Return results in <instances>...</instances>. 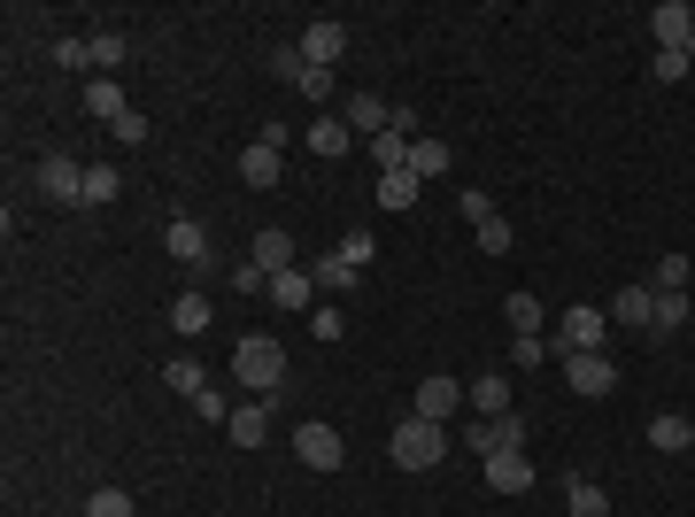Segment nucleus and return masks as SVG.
Listing matches in <instances>:
<instances>
[{"label":"nucleus","instance_id":"nucleus-12","mask_svg":"<svg viewBox=\"0 0 695 517\" xmlns=\"http://www.w3.org/2000/svg\"><path fill=\"white\" fill-rule=\"evenodd\" d=\"M39 193H47V201H85V163L47 155V163H39Z\"/></svg>","mask_w":695,"mask_h":517},{"label":"nucleus","instance_id":"nucleus-24","mask_svg":"<svg viewBox=\"0 0 695 517\" xmlns=\"http://www.w3.org/2000/svg\"><path fill=\"white\" fill-rule=\"evenodd\" d=\"M425 193V178L417 171H379V209H410Z\"/></svg>","mask_w":695,"mask_h":517},{"label":"nucleus","instance_id":"nucleus-35","mask_svg":"<svg viewBox=\"0 0 695 517\" xmlns=\"http://www.w3.org/2000/svg\"><path fill=\"white\" fill-rule=\"evenodd\" d=\"M302 70H310V62H302V39H286V47H271V78H286V85H294Z\"/></svg>","mask_w":695,"mask_h":517},{"label":"nucleus","instance_id":"nucleus-4","mask_svg":"<svg viewBox=\"0 0 695 517\" xmlns=\"http://www.w3.org/2000/svg\"><path fill=\"white\" fill-rule=\"evenodd\" d=\"M294 456H302L310 472H325V479H333V472L348 464V440L325 425V417H310V425H294Z\"/></svg>","mask_w":695,"mask_h":517},{"label":"nucleus","instance_id":"nucleus-46","mask_svg":"<svg viewBox=\"0 0 695 517\" xmlns=\"http://www.w3.org/2000/svg\"><path fill=\"white\" fill-rule=\"evenodd\" d=\"M310 333H318V341H341V333H348L341 310H318V317H310Z\"/></svg>","mask_w":695,"mask_h":517},{"label":"nucleus","instance_id":"nucleus-36","mask_svg":"<svg viewBox=\"0 0 695 517\" xmlns=\"http://www.w3.org/2000/svg\"><path fill=\"white\" fill-rule=\"evenodd\" d=\"M294 93H302V101H318V109H325V101H333V93H341V85H333V70H302V78H294Z\"/></svg>","mask_w":695,"mask_h":517},{"label":"nucleus","instance_id":"nucleus-3","mask_svg":"<svg viewBox=\"0 0 695 517\" xmlns=\"http://www.w3.org/2000/svg\"><path fill=\"white\" fill-rule=\"evenodd\" d=\"M286 148H294V140H286V124H263V132L240 148V178L271 193V185H279V171H286Z\"/></svg>","mask_w":695,"mask_h":517},{"label":"nucleus","instance_id":"nucleus-1","mask_svg":"<svg viewBox=\"0 0 695 517\" xmlns=\"http://www.w3.org/2000/svg\"><path fill=\"white\" fill-rule=\"evenodd\" d=\"M232 378H240V394L279 402V386H286V347L271 341V333H248V341L232 347Z\"/></svg>","mask_w":695,"mask_h":517},{"label":"nucleus","instance_id":"nucleus-10","mask_svg":"<svg viewBox=\"0 0 695 517\" xmlns=\"http://www.w3.org/2000/svg\"><path fill=\"white\" fill-rule=\"evenodd\" d=\"M564 386L595 402V394H611V386H618V371H611V355H564Z\"/></svg>","mask_w":695,"mask_h":517},{"label":"nucleus","instance_id":"nucleus-16","mask_svg":"<svg viewBox=\"0 0 695 517\" xmlns=\"http://www.w3.org/2000/svg\"><path fill=\"white\" fill-rule=\"evenodd\" d=\"M341 54H348V23H310V31H302V62H310V70H333Z\"/></svg>","mask_w":695,"mask_h":517},{"label":"nucleus","instance_id":"nucleus-8","mask_svg":"<svg viewBox=\"0 0 695 517\" xmlns=\"http://www.w3.org/2000/svg\"><path fill=\"white\" fill-rule=\"evenodd\" d=\"M464 409V386L456 378H417V402H410V417H425V425H449Z\"/></svg>","mask_w":695,"mask_h":517},{"label":"nucleus","instance_id":"nucleus-21","mask_svg":"<svg viewBox=\"0 0 695 517\" xmlns=\"http://www.w3.org/2000/svg\"><path fill=\"white\" fill-rule=\"evenodd\" d=\"M649 448H657V456H688V448H695V425H688V417H673V409H665V417L649 425Z\"/></svg>","mask_w":695,"mask_h":517},{"label":"nucleus","instance_id":"nucleus-11","mask_svg":"<svg viewBox=\"0 0 695 517\" xmlns=\"http://www.w3.org/2000/svg\"><path fill=\"white\" fill-rule=\"evenodd\" d=\"M302 148H310V155H318V163H341V155H355V148H363V140H355V132H348L341 116H318V124H310V132H302Z\"/></svg>","mask_w":695,"mask_h":517},{"label":"nucleus","instance_id":"nucleus-22","mask_svg":"<svg viewBox=\"0 0 695 517\" xmlns=\"http://www.w3.org/2000/svg\"><path fill=\"white\" fill-rule=\"evenodd\" d=\"M163 386L185 394V402H201V394H209V371H201L193 355H171V363H163Z\"/></svg>","mask_w":695,"mask_h":517},{"label":"nucleus","instance_id":"nucleus-6","mask_svg":"<svg viewBox=\"0 0 695 517\" xmlns=\"http://www.w3.org/2000/svg\"><path fill=\"white\" fill-rule=\"evenodd\" d=\"M464 448L487 464V456H503V448H525V417L511 409V417H472L464 425Z\"/></svg>","mask_w":695,"mask_h":517},{"label":"nucleus","instance_id":"nucleus-47","mask_svg":"<svg viewBox=\"0 0 695 517\" xmlns=\"http://www.w3.org/2000/svg\"><path fill=\"white\" fill-rule=\"evenodd\" d=\"M341 255L355 263V271H363V263H371V232H348V240H341Z\"/></svg>","mask_w":695,"mask_h":517},{"label":"nucleus","instance_id":"nucleus-34","mask_svg":"<svg viewBox=\"0 0 695 517\" xmlns=\"http://www.w3.org/2000/svg\"><path fill=\"white\" fill-rule=\"evenodd\" d=\"M503 317H511V333H541V302H533V294H511Z\"/></svg>","mask_w":695,"mask_h":517},{"label":"nucleus","instance_id":"nucleus-14","mask_svg":"<svg viewBox=\"0 0 695 517\" xmlns=\"http://www.w3.org/2000/svg\"><path fill=\"white\" fill-rule=\"evenodd\" d=\"M224 433H232V448H263V433H271V402H232V417H224Z\"/></svg>","mask_w":695,"mask_h":517},{"label":"nucleus","instance_id":"nucleus-30","mask_svg":"<svg viewBox=\"0 0 695 517\" xmlns=\"http://www.w3.org/2000/svg\"><path fill=\"white\" fill-rule=\"evenodd\" d=\"M363 148H371V163H379V171H402V163H410V140H402L394 124H386L379 140H363Z\"/></svg>","mask_w":695,"mask_h":517},{"label":"nucleus","instance_id":"nucleus-9","mask_svg":"<svg viewBox=\"0 0 695 517\" xmlns=\"http://www.w3.org/2000/svg\"><path fill=\"white\" fill-rule=\"evenodd\" d=\"M649 39H657V54H665V47H688L695 39V8L688 0H657V8H649Z\"/></svg>","mask_w":695,"mask_h":517},{"label":"nucleus","instance_id":"nucleus-40","mask_svg":"<svg viewBox=\"0 0 695 517\" xmlns=\"http://www.w3.org/2000/svg\"><path fill=\"white\" fill-rule=\"evenodd\" d=\"M54 62H62V70H93V39H62Z\"/></svg>","mask_w":695,"mask_h":517},{"label":"nucleus","instance_id":"nucleus-37","mask_svg":"<svg viewBox=\"0 0 695 517\" xmlns=\"http://www.w3.org/2000/svg\"><path fill=\"white\" fill-rule=\"evenodd\" d=\"M688 325V294H657V341Z\"/></svg>","mask_w":695,"mask_h":517},{"label":"nucleus","instance_id":"nucleus-7","mask_svg":"<svg viewBox=\"0 0 695 517\" xmlns=\"http://www.w3.org/2000/svg\"><path fill=\"white\" fill-rule=\"evenodd\" d=\"M603 341H611V317H603V310H572L548 347H556V355H603Z\"/></svg>","mask_w":695,"mask_h":517},{"label":"nucleus","instance_id":"nucleus-17","mask_svg":"<svg viewBox=\"0 0 695 517\" xmlns=\"http://www.w3.org/2000/svg\"><path fill=\"white\" fill-rule=\"evenodd\" d=\"M464 402H472V417H511V378H503V371H487V378H472V386H464Z\"/></svg>","mask_w":695,"mask_h":517},{"label":"nucleus","instance_id":"nucleus-45","mask_svg":"<svg viewBox=\"0 0 695 517\" xmlns=\"http://www.w3.org/2000/svg\"><path fill=\"white\" fill-rule=\"evenodd\" d=\"M193 409H201V425H224V417H232V402H224V394H216V386H209V394H201V402H193Z\"/></svg>","mask_w":695,"mask_h":517},{"label":"nucleus","instance_id":"nucleus-25","mask_svg":"<svg viewBox=\"0 0 695 517\" xmlns=\"http://www.w3.org/2000/svg\"><path fill=\"white\" fill-rule=\"evenodd\" d=\"M688 278H695L688 255H657V263H649V286H657V294H688Z\"/></svg>","mask_w":695,"mask_h":517},{"label":"nucleus","instance_id":"nucleus-2","mask_svg":"<svg viewBox=\"0 0 695 517\" xmlns=\"http://www.w3.org/2000/svg\"><path fill=\"white\" fill-rule=\"evenodd\" d=\"M386 456H394L402 472H433V464L449 456V425H425V417H402V425H394V440H386Z\"/></svg>","mask_w":695,"mask_h":517},{"label":"nucleus","instance_id":"nucleus-26","mask_svg":"<svg viewBox=\"0 0 695 517\" xmlns=\"http://www.w3.org/2000/svg\"><path fill=\"white\" fill-rule=\"evenodd\" d=\"M124 193V178H117V163H85V209H109Z\"/></svg>","mask_w":695,"mask_h":517},{"label":"nucleus","instance_id":"nucleus-18","mask_svg":"<svg viewBox=\"0 0 695 517\" xmlns=\"http://www.w3.org/2000/svg\"><path fill=\"white\" fill-rule=\"evenodd\" d=\"M449 163H456L449 140H410V163H402V171H417L425 185H433V178H449Z\"/></svg>","mask_w":695,"mask_h":517},{"label":"nucleus","instance_id":"nucleus-20","mask_svg":"<svg viewBox=\"0 0 695 517\" xmlns=\"http://www.w3.org/2000/svg\"><path fill=\"white\" fill-rule=\"evenodd\" d=\"M248 255H255V263H263V271H271V278H279V271H294V240H286V232H279V224H263V232H255V247H248Z\"/></svg>","mask_w":695,"mask_h":517},{"label":"nucleus","instance_id":"nucleus-44","mask_svg":"<svg viewBox=\"0 0 695 517\" xmlns=\"http://www.w3.org/2000/svg\"><path fill=\"white\" fill-rule=\"evenodd\" d=\"M232 286H240V294H255V286H271V271H263V263H255V255H248V263H240V271H232Z\"/></svg>","mask_w":695,"mask_h":517},{"label":"nucleus","instance_id":"nucleus-5","mask_svg":"<svg viewBox=\"0 0 695 517\" xmlns=\"http://www.w3.org/2000/svg\"><path fill=\"white\" fill-rule=\"evenodd\" d=\"M603 317H611L618 333H657V286H649V278H626L618 302H611Z\"/></svg>","mask_w":695,"mask_h":517},{"label":"nucleus","instance_id":"nucleus-39","mask_svg":"<svg viewBox=\"0 0 695 517\" xmlns=\"http://www.w3.org/2000/svg\"><path fill=\"white\" fill-rule=\"evenodd\" d=\"M109 132H117V148H148V116H140V109H124Z\"/></svg>","mask_w":695,"mask_h":517},{"label":"nucleus","instance_id":"nucleus-19","mask_svg":"<svg viewBox=\"0 0 695 517\" xmlns=\"http://www.w3.org/2000/svg\"><path fill=\"white\" fill-rule=\"evenodd\" d=\"M163 247H171L178 263H209V224H193V216H178L171 232H163Z\"/></svg>","mask_w":695,"mask_h":517},{"label":"nucleus","instance_id":"nucleus-43","mask_svg":"<svg viewBox=\"0 0 695 517\" xmlns=\"http://www.w3.org/2000/svg\"><path fill=\"white\" fill-rule=\"evenodd\" d=\"M511 355H518L525 371H533V363H541V355H548V341H541V333H511Z\"/></svg>","mask_w":695,"mask_h":517},{"label":"nucleus","instance_id":"nucleus-42","mask_svg":"<svg viewBox=\"0 0 695 517\" xmlns=\"http://www.w3.org/2000/svg\"><path fill=\"white\" fill-rule=\"evenodd\" d=\"M480 247H487V255H511V216H495V224H480Z\"/></svg>","mask_w":695,"mask_h":517},{"label":"nucleus","instance_id":"nucleus-27","mask_svg":"<svg viewBox=\"0 0 695 517\" xmlns=\"http://www.w3.org/2000/svg\"><path fill=\"white\" fill-rule=\"evenodd\" d=\"M171 333H185V341L209 333V302H201V294H178V302H171Z\"/></svg>","mask_w":695,"mask_h":517},{"label":"nucleus","instance_id":"nucleus-41","mask_svg":"<svg viewBox=\"0 0 695 517\" xmlns=\"http://www.w3.org/2000/svg\"><path fill=\"white\" fill-rule=\"evenodd\" d=\"M109 62H124V31H93V70H109Z\"/></svg>","mask_w":695,"mask_h":517},{"label":"nucleus","instance_id":"nucleus-33","mask_svg":"<svg viewBox=\"0 0 695 517\" xmlns=\"http://www.w3.org/2000/svg\"><path fill=\"white\" fill-rule=\"evenodd\" d=\"M688 70H695V62H688V47H665V54L649 62V78H657V85H681Z\"/></svg>","mask_w":695,"mask_h":517},{"label":"nucleus","instance_id":"nucleus-13","mask_svg":"<svg viewBox=\"0 0 695 517\" xmlns=\"http://www.w3.org/2000/svg\"><path fill=\"white\" fill-rule=\"evenodd\" d=\"M487 487H495V495H533V456H525V448L487 456Z\"/></svg>","mask_w":695,"mask_h":517},{"label":"nucleus","instance_id":"nucleus-28","mask_svg":"<svg viewBox=\"0 0 695 517\" xmlns=\"http://www.w3.org/2000/svg\"><path fill=\"white\" fill-rule=\"evenodd\" d=\"M564 510L572 517H611V495H603L595 479H572V487H564Z\"/></svg>","mask_w":695,"mask_h":517},{"label":"nucleus","instance_id":"nucleus-29","mask_svg":"<svg viewBox=\"0 0 695 517\" xmlns=\"http://www.w3.org/2000/svg\"><path fill=\"white\" fill-rule=\"evenodd\" d=\"M85 109H93L101 124H117V116H124V85H109V78H93V85H85Z\"/></svg>","mask_w":695,"mask_h":517},{"label":"nucleus","instance_id":"nucleus-23","mask_svg":"<svg viewBox=\"0 0 695 517\" xmlns=\"http://www.w3.org/2000/svg\"><path fill=\"white\" fill-rule=\"evenodd\" d=\"M271 302H279V310H310V302H318V278H310V271H279V278H271Z\"/></svg>","mask_w":695,"mask_h":517},{"label":"nucleus","instance_id":"nucleus-32","mask_svg":"<svg viewBox=\"0 0 695 517\" xmlns=\"http://www.w3.org/2000/svg\"><path fill=\"white\" fill-rule=\"evenodd\" d=\"M456 216H464V224H472V232H480V224H495V216H503V209H495V201H487V193H480V185H472V193H456Z\"/></svg>","mask_w":695,"mask_h":517},{"label":"nucleus","instance_id":"nucleus-15","mask_svg":"<svg viewBox=\"0 0 695 517\" xmlns=\"http://www.w3.org/2000/svg\"><path fill=\"white\" fill-rule=\"evenodd\" d=\"M386 116H394V109H386L379 93H348V101H341V124L355 132V140H379V132H386Z\"/></svg>","mask_w":695,"mask_h":517},{"label":"nucleus","instance_id":"nucleus-38","mask_svg":"<svg viewBox=\"0 0 695 517\" xmlns=\"http://www.w3.org/2000/svg\"><path fill=\"white\" fill-rule=\"evenodd\" d=\"M85 517H132V495H124V487H101V495L85 503Z\"/></svg>","mask_w":695,"mask_h":517},{"label":"nucleus","instance_id":"nucleus-31","mask_svg":"<svg viewBox=\"0 0 695 517\" xmlns=\"http://www.w3.org/2000/svg\"><path fill=\"white\" fill-rule=\"evenodd\" d=\"M310 278H318V286H325V294H348V286H355V278H363V271H355V263H348V255H325V263H318V271H310Z\"/></svg>","mask_w":695,"mask_h":517}]
</instances>
